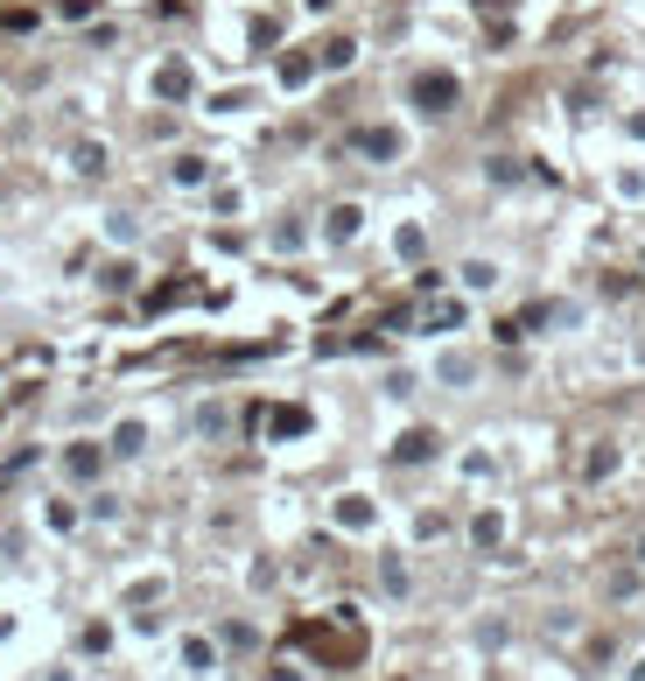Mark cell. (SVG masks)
<instances>
[{
	"label": "cell",
	"mask_w": 645,
	"mask_h": 681,
	"mask_svg": "<svg viewBox=\"0 0 645 681\" xmlns=\"http://www.w3.org/2000/svg\"><path fill=\"white\" fill-rule=\"evenodd\" d=\"M477 373H485V365H477L470 345H442V351L428 359V380H435V387H449V394H470Z\"/></svg>",
	"instance_id": "6da1fadb"
},
{
	"label": "cell",
	"mask_w": 645,
	"mask_h": 681,
	"mask_svg": "<svg viewBox=\"0 0 645 681\" xmlns=\"http://www.w3.org/2000/svg\"><path fill=\"white\" fill-rule=\"evenodd\" d=\"M317 240L330 246V254H344V246H358V240H365V204H358V197L330 204V211H323V226H317Z\"/></svg>",
	"instance_id": "7a4b0ae2"
},
{
	"label": "cell",
	"mask_w": 645,
	"mask_h": 681,
	"mask_svg": "<svg viewBox=\"0 0 645 681\" xmlns=\"http://www.w3.org/2000/svg\"><path fill=\"white\" fill-rule=\"evenodd\" d=\"M147 442H155V422H147V414H119V422L106 428V457L113 464H141Z\"/></svg>",
	"instance_id": "3957f363"
},
{
	"label": "cell",
	"mask_w": 645,
	"mask_h": 681,
	"mask_svg": "<svg viewBox=\"0 0 645 681\" xmlns=\"http://www.w3.org/2000/svg\"><path fill=\"white\" fill-rule=\"evenodd\" d=\"M456 288H463V303H470V295H499L505 288V260L499 254H463Z\"/></svg>",
	"instance_id": "277c9868"
},
{
	"label": "cell",
	"mask_w": 645,
	"mask_h": 681,
	"mask_svg": "<svg viewBox=\"0 0 645 681\" xmlns=\"http://www.w3.org/2000/svg\"><path fill=\"white\" fill-rule=\"evenodd\" d=\"M147 92H155L162 106H183V99H197V70H190L183 56H169V64H155V78H147Z\"/></svg>",
	"instance_id": "5b68a950"
},
{
	"label": "cell",
	"mask_w": 645,
	"mask_h": 681,
	"mask_svg": "<svg viewBox=\"0 0 645 681\" xmlns=\"http://www.w3.org/2000/svg\"><path fill=\"white\" fill-rule=\"evenodd\" d=\"M106 464H113V457H106V442H92V436L64 442V478H70V485H92Z\"/></svg>",
	"instance_id": "8992f818"
},
{
	"label": "cell",
	"mask_w": 645,
	"mask_h": 681,
	"mask_svg": "<svg viewBox=\"0 0 645 681\" xmlns=\"http://www.w3.org/2000/svg\"><path fill=\"white\" fill-rule=\"evenodd\" d=\"M408 92H414V106H422L428 120H442V113L456 106V78H449V70H422V78H414Z\"/></svg>",
	"instance_id": "52a82bcc"
},
{
	"label": "cell",
	"mask_w": 645,
	"mask_h": 681,
	"mask_svg": "<svg viewBox=\"0 0 645 681\" xmlns=\"http://www.w3.org/2000/svg\"><path fill=\"white\" fill-rule=\"evenodd\" d=\"M330 521H337L344 535H372V527H379V506H372V492H337Z\"/></svg>",
	"instance_id": "ba28073f"
},
{
	"label": "cell",
	"mask_w": 645,
	"mask_h": 681,
	"mask_svg": "<svg viewBox=\"0 0 645 681\" xmlns=\"http://www.w3.org/2000/svg\"><path fill=\"white\" fill-rule=\"evenodd\" d=\"M176 660H183L190 681H211L218 674V640H211V632H190V640L176 646Z\"/></svg>",
	"instance_id": "9c48e42d"
},
{
	"label": "cell",
	"mask_w": 645,
	"mask_h": 681,
	"mask_svg": "<svg viewBox=\"0 0 645 681\" xmlns=\"http://www.w3.org/2000/svg\"><path fill=\"white\" fill-rule=\"evenodd\" d=\"M358 155H372L386 169V162L408 155V134H400V127H358Z\"/></svg>",
	"instance_id": "30bf717a"
},
{
	"label": "cell",
	"mask_w": 645,
	"mask_h": 681,
	"mask_svg": "<svg viewBox=\"0 0 645 681\" xmlns=\"http://www.w3.org/2000/svg\"><path fill=\"white\" fill-rule=\"evenodd\" d=\"M618 464H624L618 442H590V457H582V485H610V478H618Z\"/></svg>",
	"instance_id": "8fae6325"
},
{
	"label": "cell",
	"mask_w": 645,
	"mask_h": 681,
	"mask_svg": "<svg viewBox=\"0 0 645 681\" xmlns=\"http://www.w3.org/2000/svg\"><path fill=\"white\" fill-rule=\"evenodd\" d=\"M70 169H78L85 183H92V176H106V169H113V162H106V141H99V134L70 141Z\"/></svg>",
	"instance_id": "7c38bea8"
},
{
	"label": "cell",
	"mask_w": 645,
	"mask_h": 681,
	"mask_svg": "<svg viewBox=\"0 0 645 681\" xmlns=\"http://www.w3.org/2000/svg\"><path fill=\"white\" fill-rule=\"evenodd\" d=\"M190 428H197L204 442H218L224 428H232V408H224V401H197V408H190Z\"/></svg>",
	"instance_id": "4fadbf2b"
},
{
	"label": "cell",
	"mask_w": 645,
	"mask_h": 681,
	"mask_svg": "<svg viewBox=\"0 0 645 681\" xmlns=\"http://www.w3.org/2000/svg\"><path fill=\"white\" fill-rule=\"evenodd\" d=\"M505 541V506H477V521H470V548H499Z\"/></svg>",
	"instance_id": "5bb4252c"
},
{
	"label": "cell",
	"mask_w": 645,
	"mask_h": 681,
	"mask_svg": "<svg viewBox=\"0 0 645 681\" xmlns=\"http://www.w3.org/2000/svg\"><path fill=\"white\" fill-rule=\"evenodd\" d=\"M169 183L176 190H204V183H211V155H176L169 162Z\"/></svg>",
	"instance_id": "9a60e30c"
},
{
	"label": "cell",
	"mask_w": 645,
	"mask_h": 681,
	"mask_svg": "<svg viewBox=\"0 0 645 681\" xmlns=\"http://www.w3.org/2000/svg\"><path fill=\"white\" fill-rule=\"evenodd\" d=\"M435 442H442L435 428H408V436L394 442V457H400V464H428V457H435Z\"/></svg>",
	"instance_id": "2e32d148"
},
{
	"label": "cell",
	"mask_w": 645,
	"mask_h": 681,
	"mask_svg": "<svg viewBox=\"0 0 645 681\" xmlns=\"http://www.w3.org/2000/svg\"><path fill=\"white\" fill-rule=\"evenodd\" d=\"M309 240H317V232H309V226H302V218H281V226H274V232H267V246H274V254H302V246H309Z\"/></svg>",
	"instance_id": "e0dca14e"
},
{
	"label": "cell",
	"mask_w": 645,
	"mask_h": 681,
	"mask_svg": "<svg viewBox=\"0 0 645 681\" xmlns=\"http://www.w3.org/2000/svg\"><path fill=\"white\" fill-rule=\"evenodd\" d=\"M394 254H400V260H408V268H414V260H422V254H428V232H422V226H414V218H400V226H394Z\"/></svg>",
	"instance_id": "ac0fdd59"
},
{
	"label": "cell",
	"mask_w": 645,
	"mask_h": 681,
	"mask_svg": "<svg viewBox=\"0 0 645 681\" xmlns=\"http://www.w3.org/2000/svg\"><path fill=\"white\" fill-rule=\"evenodd\" d=\"M351 64H358V42L351 36H330L323 56H317V70H351Z\"/></svg>",
	"instance_id": "d6986e66"
},
{
	"label": "cell",
	"mask_w": 645,
	"mask_h": 681,
	"mask_svg": "<svg viewBox=\"0 0 645 681\" xmlns=\"http://www.w3.org/2000/svg\"><path fill=\"white\" fill-rule=\"evenodd\" d=\"M141 240V218L133 211H106V246H133Z\"/></svg>",
	"instance_id": "ffe728a7"
},
{
	"label": "cell",
	"mask_w": 645,
	"mask_h": 681,
	"mask_svg": "<svg viewBox=\"0 0 645 681\" xmlns=\"http://www.w3.org/2000/svg\"><path fill=\"white\" fill-rule=\"evenodd\" d=\"M463 317H470L463 303H435V309H428V331H435V337H449V331H463Z\"/></svg>",
	"instance_id": "44dd1931"
},
{
	"label": "cell",
	"mask_w": 645,
	"mask_h": 681,
	"mask_svg": "<svg viewBox=\"0 0 645 681\" xmlns=\"http://www.w3.org/2000/svg\"><path fill=\"white\" fill-rule=\"evenodd\" d=\"M610 190H618L624 204H645V169H610Z\"/></svg>",
	"instance_id": "7402d4cb"
},
{
	"label": "cell",
	"mask_w": 645,
	"mask_h": 681,
	"mask_svg": "<svg viewBox=\"0 0 645 681\" xmlns=\"http://www.w3.org/2000/svg\"><path fill=\"white\" fill-rule=\"evenodd\" d=\"M456 471H463V478H491V471H499V457H491V450H463Z\"/></svg>",
	"instance_id": "603a6c76"
},
{
	"label": "cell",
	"mask_w": 645,
	"mask_h": 681,
	"mask_svg": "<svg viewBox=\"0 0 645 681\" xmlns=\"http://www.w3.org/2000/svg\"><path fill=\"white\" fill-rule=\"evenodd\" d=\"M204 113H218V120H232V113H253V92H218Z\"/></svg>",
	"instance_id": "cb8c5ba5"
},
{
	"label": "cell",
	"mask_w": 645,
	"mask_h": 681,
	"mask_svg": "<svg viewBox=\"0 0 645 681\" xmlns=\"http://www.w3.org/2000/svg\"><path fill=\"white\" fill-rule=\"evenodd\" d=\"M42 521H50L56 535H70V527H78V506H70V499H50V506H42Z\"/></svg>",
	"instance_id": "d4e9b609"
},
{
	"label": "cell",
	"mask_w": 645,
	"mask_h": 681,
	"mask_svg": "<svg viewBox=\"0 0 645 681\" xmlns=\"http://www.w3.org/2000/svg\"><path fill=\"white\" fill-rule=\"evenodd\" d=\"M379 583L394 590V598H408V562H400V555H386V562H379Z\"/></svg>",
	"instance_id": "484cf974"
},
{
	"label": "cell",
	"mask_w": 645,
	"mask_h": 681,
	"mask_svg": "<svg viewBox=\"0 0 645 681\" xmlns=\"http://www.w3.org/2000/svg\"><path fill=\"white\" fill-rule=\"evenodd\" d=\"M133 274H141L133 260H106V274H99V281H106V288H133Z\"/></svg>",
	"instance_id": "4316f807"
},
{
	"label": "cell",
	"mask_w": 645,
	"mask_h": 681,
	"mask_svg": "<svg viewBox=\"0 0 645 681\" xmlns=\"http://www.w3.org/2000/svg\"><path fill=\"white\" fill-rule=\"evenodd\" d=\"M632 562H638V569H645V535H638V541H632Z\"/></svg>",
	"instance_id": "83f0119b"
},
{
	"label": "cell",
	"mask_w": 645,
	"mask_h": 681,
	"mask_svg": "<svg viewBox=\"0 0 645 681\" xmlns=\"http://www.w3.org/2000/svg\"><path fill=\"white\" fill-rule=\"evenodd\" d=\"M274 681H309V674H295V668H281V674H274Z\"/></svg>",
	"instance_id": "f1b7e54d"
},
{
	"label": "cell",
	"mask_w": 645,
	"mask_h": 681,
	"mask_svg": "<svg viewBox=\"0 0 645 681\" xmlns=\"http://www.w3.org/2000/svg\"><path fill=\"white\" fill-rule=\"evenodd\" d=\"M632 681H645V654H638V660H632Z\"/></svg>",
	"instance_id": "f546056e"
}]
</instances>
